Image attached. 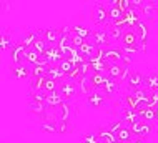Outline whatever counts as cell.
I'll return each mask as SVG.
<instances>
[{"label":"cell","mask_w":158,"mask_h":143,"mask_svg":"<svg viewBox=\"0 0 158 143\" xmlns=\"http://www.w3.org/2000/svg\"><path fill=\"white\" fill-rule=\"evenodd\" d=\"M73 32H75L78 37H82L83 40H88V38L92 37V32H93V30L87 28L85 25H80V23H77V25H73Z\"/></svg>","instance_id":"cb8c5ba5"},{"label":"cell","mask_w":158,"mask_h":143,"mask_svg":"<svg viewBox=\"0 0 158 143\" xmlns=\"http://www.w3.org/2000/svg\"><path fill=\"white\" fill-rule=\"evenodd\" d=\"M136 52H140L138 47H123V53L128 55V53H136Z\"/></svg>","instance_id":"ab89813d"},{"label":"cell","mask_w":158,"mask_h":143,"mask_svg":"<svg viewBox=\"0 0 158 143\" xmlns=\"http://www.w3.org/2000/svg\"><path fill=\"white\" fill-rule=\"evenodd\" d=\"M108 78L110 77L106 73H92L90 75V80H92L93 86H95V90H103V86L108 82Z\"/></svg>","instance_id":"9a60e30c"},{"label":"cell","mask_w":158,"mask_h":143,"mask_svg":"<svg viewBox=\"0 0 158 143\" xmlns=\"http://www.w3.org/2000/svg\"><path fill=\"white\" fill-rule=\"evenodd\" d=\"M32 75L33 78H47V67H42V65L32 67Z\"/></svg>","instance_id":"4dcf8cb0"},{"label":"cell","mask_w":158,"mask_h":143,"mask_svg":"<svg viewBox=\"0 0 158 143\" xmlns=\"http://www.w3.org/2000/svg\"><path fill=\"white\" fill-rule=\"evenodd\" d=\"M47 47H48V43H47V40L44 38V35H40V32H38V38L35 40V43H33V48H35L38 53H44L47 50Z\"/></svg>","instance_id":"4316f807"},{"label":"cell","mask_w":158,"mask_h":143,"mask_svg":"<svg viewBox=\"0 0 158 143\" xmlns=\"http://www.w3.org/2000/svg\"><path fill=\"white\" fill-rule=\"evenodd\" d=\"M40 130L45 133H58V128H57V122H42L40 125Z\"/></svg>","instance_id":"f546056e"},{"label":"cell","mask_w":158,"mask_h":143,"mask_svg":"<svg viewBox=\"0 0 158 143\" xmlns=\"http://www.w3.org/2000/svg\"><path fill=\"white\" fill-rule=\"evenodd\" d=\"M97 48L100 50H105V48H110V37H108V30H103V28H98V30H93L92 32V37L88 38Z\"/></svg>","instance_id":"3957f363"},{"label":"cell","mask_w":158,"mask_h":143,"mask_svg":"<svg viewBox=\"0 0 158 143\" xmlns=\"http://www.w3.org/2000/svg\"><path fill=\"white\" fill-rule=\"evenodd\" d=\"M131 143H143V140H142V138H135V140L131 141Z\"/></svg>","instance_id":"60d3db41"},{"label":"cell","mask_w":158,"mask_h":143,"mask_svg":"<svg viewBox=\"0 0 158 143\" xmlns=\"http://www.w3.org/2000/svg\"><path fill=\"white\" fill-rule=\"evenodd\" d=\"M143 83H145V88H147L148 92H158V73L152 72L150 75L145 77Z\"/></svg>","instance_id":"2e32d148"},{"label":"cell","mask_w":158,"mask_h":143,"mask_svg":"<svg viewBox=\"0 0 158 143\" xmlns=\"http://www.w3.org/2000/svg\"><path fill=\"white\" fill-rule=\"evenodd\" d=\"M131 132H133V135H138L140 138H145L148 137L152 133V123H145V122H136L133 125H130Z\"/></svg>","instance_id":"ba28073f"},{"label":"cell","mask_w":158,"mask_h":143,"mask_svg":"<svg viewBox=\"0 0 158 143\" xmlns=\"http://www.w3.org/2000/svg\"><path fill=\"white\" fill-rule=\"evenodd\" d=\"M125 125H127V123L123 122V120H115V122H112V123H108V127H106V128H108L110 132L113 133V135H117V133L120 132V130H122L123 127H125Z\"/></svg>","instance_id":"d6a6232c"},{"label":"cell","mask_w":158,"mask_h":143,"mask_svg":"<svg viewBox=\"0 0 158 143\" xmlns=\"http://www.w3.org/2000/svg\"><path fill=\"white\" fill-rule=\"evenodd\" d=\"M58 68H60V70L63 72V75H65V77H70L72 72H73L75 68H77V65L72 62L70 58H65V60H62V62L58 63Z\"/></svg>","instance_id":"44dd1931"},{"label":"cell","mask_w":158,"mask_h":143,"mask_svg":"<svg viewBox=\"0 0 158 143\" xmlns=\"http://www.w3.org/2000/svg\"><path fill=\"white\" fill-rule=\"evenodd\" d=\"M140 120L145 123H152V122H155L156 120V111H155V108H152V107H148L147 110L143 111L142 115H140Z\"/></svg>","instance_id":"484cf974"},{"label":"cell","mask_w":158,"mask_h":143,"mask_svg":"<svg viewBox=\"0 0 158 143\" xmlns=\"http://www.w3.org/2000/svg\"><path fill=\"white\" fill-rule=\"evenodd\" d=\"M117 143H120V141H117Z\"/></svg>","instance_id":"7bdbcfd3"},{"label":"cell","mask_w":158,"mask_h":143,"mask_svg":"<svg viewBox=\"0 0 158 143\" xmlns=\"http://www.w3.org/2000/svg\"><path fill=\"white\" fill-rule=\"evenodd\" d=\"M58 88V85H57V82L52 80V78H45L44 80V90L47 93H50V92H53V90H57Z\"/></svg>","instance_id":"e575fe53"},{"label":"cell","mask_w":158,"mask_h":143,"mask_svg":"<svg viewBox=\"0 0 158 143\" xmlns=\"http://www.w3.org/2000/svg\"><path fill=\"white\" fill-rule=\"evenodd\" d=\"M106 30H108L110 40H122V35L125 32V28L122 25H110V28H106Z\"/></svg>","instance_id":"7402d4cb"},{"label":"cell","mask_w":158,"mask_h":143,"mask_svg":"<svg viewBox=\"0 0 158 143\" xmlns=\"http://www.w3.org/2000/svg\"><path fill=\"white\" fill-rule=\"evenodd\" d=\"M38 38V32H35V30H28L27 33H25V35L22 37V45L25 47V48H33V43H35V40Z\"/></svg>","instance_id":"ac0fdd59"},{"label":"cell","mask_w":158,"mask_h":143,"mask_svg":"<svg viewBox=\"0 0 158 143\" xmlns=\"http://www.w3.org/2000/svg\"><path fill=\"white\" fill-rule=\"evenodd\" d=\"M40 55L35 48H30L28 50V55H27V63L30 65V67H35V65L38 63V60H40Z\"/></svg>","instance_id":"f1b7e54d"},{"label":"cell","mask_w":158,"mask_h":143,"mask_svg":"<svg viewBox=\"0 0 158 143\" xmlns=\"http://www.w3.org/2000/svg\"><path fill=\"white\" fill-rule=\"evenodd\" d=\"M63 103V98H62V95L60 92H58V88L57 90H53V92H50L48 93V98H47V107H52V108H58Z\"/></svg>","instance_id":"e0dca14e"},{"label":"cell","mask_w":158,"mask_h":143,"mask_svg":"<svg viewBox=\"0 0 158 143\" xmlns=\"http://www.w3.org/2000/svg\"><path fill=\"white\" fill-rule=\"evenodd\" d=\"M118 88H120L118 82H117V80H113V78H108V82L105 83V86H103V90H102V92H103L106 97H113V95H117Z\"/></svg>","instance_id":"ffe728a7"},{"label":"cell","mask_w":158,"mask_h":143,"mask_svg":"<svg viewBox=\"0 0 158 143\" xmlns=\"http://www.w3.org/2000/svg\"><path fill=\"white\" fill-rule=\"evenodd\" d=\"M30 110L33 111V113H37V115H44L45 113V110H47V105L45 103H40V102H37V100H30Z\"/></svg>","instance_id":"83f0119b"},{"label":"cell","mask_w":158,"mask_h":143,"mask_svg":"<svg viewBox=\"0 0 158 143\" xmlns=\"http://www.w3.org/2000/svg\"><path fill=\"white\" fill-rule=\"evenodd\" d=\"M93 92H97V90H95V86H93V83H92L90 77H83V78L78 82V93L85 95V97H90Z\"/></svg>","instance_id":"9c48e42d"},{"label":"cell","mask_w":158,"mask_h":143,"mask_svg":"<svg viewBox=\"0 0 158 143\" xmlns=\"http://www.w3.org/2000/svg\"><path fill=\"white\" fill-rule=\"evenodd\" d=\"M155 111H156V122H158V107L155 108Z\"/></svg>","instance_id":"b9f144b4"},{"label":"cell","mask_w":158,"mask_h":143,"mask_svg":"<svg viewBox=\"0 0 158 143\" xmlns=\"http://www.w3.org/2000/svg\"><path fill=\"white\" fill-rule=\"evenodd\" d=\"M115 137H117V141H120V143H131V141L135 140V138H133V132H131L130 125H125V127H123Z\"/></svg>","instance_id":"4fadbf2b"},{"label":"cell","mask_w":158,"mask_h":143,"mask_svg":"<svg viewBox=\"0 0 158 143\" xmlns=\"http://www.w3.org/2000/svg\"><path fill=\"white\" fill-rule=\"evenodd\" d=\"M122 43H123V47H138L140 50H143L142 47H140V42H138V37H136V33H135V28H125V32H123V35H122Z\"/></svg>","instance_id":"52a82bcc"},{"label":"cell","mask_w":158,"mask_h":143,"mask_svg":"<svg viewBox=\"0 0 158 143\" xmlns=\"http://www.w3.org/2000/svg\"><path fill=\"white\" fill-rule=\"evenodd\" d=\"M58 92H60L63 102H68V98H72L77 92H78V83H75V82H72V80L67 78V80H63L60 83Z\"/></svg>","instance_id":"277c9868"},{"label":"cell","mask_w":158,"mask_h":143,"mask_svg":"<svg viewBox=\"0 0 158 143\" xmlns=\"http://www.w3.org/2000/svg\"><path fill=\"white\" fill-rule=\"evenodd\" d=\"M105 97L106 95L102 92V90H97V92H93L90 95V97H87V103L92 108H98V107H102L105 103Z\"/></svg>","instance_id":"8fae6325"},{"label":"cell","mask_w":158,"mask_h":143,"mask_svg":"<svg viewBox=\"0 0 158 143\" xmlns=\"http://www.w3.org/2000/svg\"><path fill=\"white\" fill-rule=\"evenodd\" d=\"M102 57L106 63L110 65H127V57L123 53V50H118V48H105L102 50Z\"/></svg>","instance_id":"6da1fadb"},{"label":"cell","mask_w":158,"mask_h":143,"mask_svg":"<svg viewBox=\"0 0 158 143\" xmlns=\"http://www.w3.org/2000/svg\"><path fill=\"white\" fill-rule=\"evenodd\" d=\"M93 19H95V22L100 25L110 22V8H106L103 3H97L95 10H93Z\"/></svg>","instance_id":"8992f818"},{"label":"cell","mask_w":158,"mask_h":143,"mask_svg":"<svg viewBox=\"0 0 158 143\" xmlns=\"http://www.w3.org/2000/svg\"><path fill=\"white\" fill-rule=\"evenodd\" d=\"M148 105L152 108L158 107V92H150V95H148Z\"/></svg>","instance_id":"8d00e7d4"},{"label":"cell","mask_w":158,"mask_h":143,"mask_svg":"<svg viewBox=\"0 0 158 143\" xmlns=\"http://www.w3.org/2000/svg\"><path fill=\"white\" fill-rule=\"evenodd\" d=\"M40 35H44V38L47 40L48 45H58L60 42V32L57 28H47V30H42Z\"/></svg>","instance_id":"30bf717a"},{"label":"cell","mask_w":158,"mask_h":143,"mask_svg":"<svg viewBox=\"0 0 158 143\" xmlns=\"http://www.w3.org/2000/svg\"><path fill=\"white\" fill-rule=\"evenodd\" d=\"M82 143H100L98 141V133H85L83 135V141Z\"/></svg>","instance_id":"d590c367"},{"label":"cell","mask_w":158,"mask_h":143,"mask_svg":"<svg viewBox=\"0 0 158 143\" xmlns=\"http://www.w3.org/2000/svg\"><path fill=\"white\" fill-rule=\"evenodd\" d=\"M57 111H58V120H62V122H68L70 120V107H68V102H63L57 108Z\"/></svg>","instance_id":"d4e9b609"},{"label":"cell","mask_w":158,"mask_h":143,"mask_svg":"<svg viewBox=\"0 0 158 143\" xmlns=\"http://www.w3.org/2000/svg\"><path fill=\"white\" fill-rule=\"evenodd\" d=\"M57 128H58V133H67L68 132V122H62V120H58L57 122Z\"/></svg>","instance_id":"f35d334b"},{"label":"cell","mask_w":158,"mask_h":143,"mask_svg":"<svg viewBox=\"0 0 158 143\" xmlns=\"http://www.w3.org/2000/svg\"><path fill=\"white\" fill-rule=\"evenodd\" d=\"M123 17H125V12L120 10V7H118L115 2H112V5H110V23L118 25L123 20Z\"/></svg>","instance_id":"7c38bea8"},{"label":"cell","mask_w":158,"mask_h":143,"mask_svg":"<svg viewBox=\"0 0 158 143\" xmlns=\"http://www.w3.org/2000/svg\"><path fill=\"white\" fill-rule=\"evenodd\" d=\"M27 55H28V48H25L22 43H15V47L10 50V60L14 63V67L27 65Z\"/></svg>","instance_id":"7a4b0ae2"},{"label":"cell","mask_w":158,"mask_h":143,"mask_svg":"<svg viewBox=\"0 0 158 143\" xmlns=\"http://www.w3.org/2000/svg\"><path fill=\"white\" fill-rule=\"evenodd\" d=\"M143 80H145V77L142 75L140 72H133V73H130V77H128V86H130L131 90H136V88H142L143 86Z\"/></svg>","instance_id":"5bb4252c"},{"label":"cell","mask_w":158,"mask_h":143,"mask_svg":"<svg viewBox=\"0 0 158 143\" xmlns=\"http://www.w3.org/2000/svg\"><path fill=\"white\" fill-rule=\"evenodd\" d=\"M0 45H2V50L3 52H10L14 48V43H12V38L7 35V33H2V42H0Z\"/></svg>","instance_id":"1f68e13d"},{"label":"cell","mask_w":158,"mask_h":143,"mask_svg":"<svg viewBox=\"0 0 158 143\" xmlns=\"http://www.w3.org/2000/svg\"><path fill=\"white\" fill-rule=\"evenodd\" d=\"M12 73H14L15 78L25 80V78H28V77L32 75V67H27V65H23V67H14Z\"/></svg>","instance_id":"d6986e66"},{"label":"cell","mask_w":158,"mask_h":143,"mask_svg":"<svg viewBox=\"0 0 158 143\" xmlns=\"http://www.w3.org/2000/svg\"><path fill=\"white\" fill-rule=\"evenodd\" d=\"M98 141L100 143H117V137H115L108 128H105L98 133Z\"/></svg>","instance_id":"603a6c76"},{"label":"cell","mask_w":158,"mask_h":143,"mask_svg":"<svg viewBox=\"0 0 158 143\" xmlns=\"http://www.w3.org/2000/svg\"><path fill=\"white\" fill-rule=\"evenodd\" d=\"M135 33L138 37V42H140V47L143 48V52L147 50V43H148V37H150V30H148V25L145 22L140 20L135 27Z\"/></svg>","instance_id":"5b68a950"},{"label":"cell","mask_w":158,"mask_h":143,"mask_svg":"<svg viewBox=\"0 0 158 143\" xmlns=\"http://www.w3.org/2000/svg\"><path fill=\"white\" fill-rule=\"evenodd\" d=\"M155 10H156V7H155V3H153V2H143V7H142L143 15L152 17V14H153Z\"/></svg>","instance_id":"836d02e7"},{"label":"cell","mask_w":158,"mask_h":143,"mask_svg":"<svg viewBox=\"0 0 158 143\" xmlns=\"http://www.w3.org/2000/svg\"><path fill=\"white\" fill-rule=\"evenodd\" d=\"M115 3H117V5L120 7V10H123L125 14H127V12L131 8V7H130V0H117Z\"/></svg>","instance_id":"74e56055"}]
</instances>
